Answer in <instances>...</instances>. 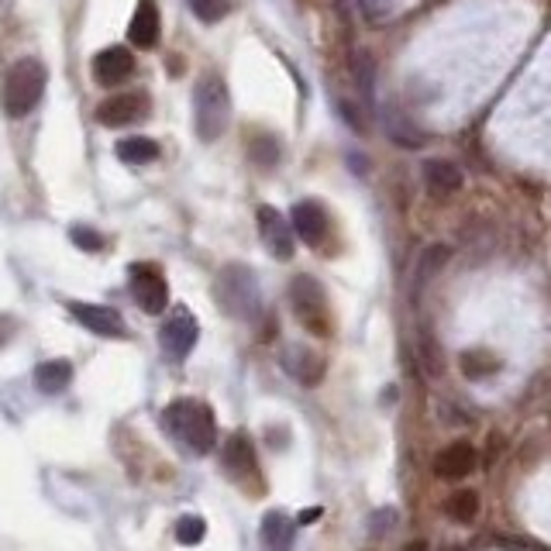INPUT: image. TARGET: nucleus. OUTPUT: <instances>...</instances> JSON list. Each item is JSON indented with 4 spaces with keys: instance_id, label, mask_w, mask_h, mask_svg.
<instances>
[{
    "instance_id": "obj_1",
    "label": "nucleus",
    "mask_w": 551,
    "mask_h": 551,
    "mask_svg": "<svg viewBox=\"0 0 551 551\" xmlns=\"http://www.w3.org/2000/svg\"><path fill=\"white\" fill-rule=\"evenodd\" d=\"M162 431L193 455H207L217 445L214 410L200 400H173L162 410Z\"/></svg>"
},
{
    "instance_id": "obj_2",
    "label": "nucleus",
    "mask_w": 551,
    "mask_h": 551,
    "mask_svg": "<svg viewBox=\"0 0 551 551\" xmlns=\"http://www.w3.org/2000/svg\"><path fill=\"white\" fill-rule=\"evenodd\" d=\"M231 121V97L228 87L217 73L200 76L193 87V128H197L200 142H217L228 131Z\"/></svg>"
},
{
    "instance_id": "obj_3",
    "label": "nucleus",
    "mask_w": 551,
    "mask_h": 551,
    "mask_svg": "<svg viewBox=\"0 0 551 551\" xmlns=\"http://www.w3.org/2000/svg\"><path fill=\"white\" fill-rule=\"evenodd\" d=\"M45 80H49V73L38 59L14 62L4 80V111L11 118H25V114L35 111V104L45 93Z\"/></svg>"
},
{
    "instance_id": "obj_4",
    "label": "nucleus",
    "mask_w": 551,
    "mask_h": 551,
    "mask_svg": "<svg viewBox=\"0 0 551 551\" xmlns=\"http://www.w3.org/2000/svg\"><path fill=\"white\" fill-rule=\"evenodd\" d=\"M217 304L224 307V314L242 317V321H252L259 317V286H255V276L248 266H224L221 276H217Z\"/></svg>"
},
{
    "instance_id": "obj_5",
    "label": "nucleus",
    "mask_w": 551,
    "mask_h": 551,
    "mask_svg": "<svg viewBox=\"0 0 551 551\" xmlns=\"http://www.w3.org/2000/svg\"><path fill=\"white\" fill-rule=\"evenodd\" d=\"M290 304L297 321L304 324L310 335H331V307L328 297H324L321 283L314 276H297L290 283Z\"/></svg>"
},
{
    "instance_id": "obj_6",
    "label": "nucleus",
    "mask_w": 551,
    "mask_h": 551,
    "mask_svg": "<svg viewBox=\"0 0 551 551\" xmlns=\"http://www.w3.org/2000/svg\"><path fill=\"white\" fill-rule=\"evenodd\" d=\"M224 472L242 486L245 493H262V479H259V459H255V448L248 441V434H231L228 445H224Z\"/></svg>"
},
{
    "instance_id": "obj_7",
    "label": "nucleus",
    "mask_w": 551,
    "mask_h": 551,
    "mask_svg": "<svg viewBox=\"0 0 551 551\" xmlns=\"http://www.w3.org/2000/svg\"><path fill=\"white\" fill-rule=\"evenodd\" d=\"M128 276H131V297H135V304L142 307L145 314H162V310L169 307V286L159 266L135 262V266L128 269Z\"/></svg>"
},
{
    "instance_id": "obj_8",
    "label": "nucleus",
    "mask_w": 551,
    "mask_h": 551,
    "mask_svg": "<svg viewBox=\"0 0 551 551\" xmlns=\"http://www.w3.org/2000/svg\"><path fill=\"white\" fill-rule=\"evenodd\" d=\"M197 338H200L197 317H193L186 307H173V314H169L166 324L159 328V345H162V352H166L169 359H176V362H183L186 355L193 352Z\"/></svg>"
},
{
    "instance_id": "obj_9",
    "label": "nucleus",
    "mask_w": 551,
    "mask_h": 551,
    "mask_svg": "<svg viewBox=\"0 0 551 551\" xmlns=\"http://www.w3.org/2000/svg\"><path fill=\"white\" fill-rule=\"evenodd\" d=\"M149 114V93L142 90H128L118 93V97H107L104 104L97 107V121L104 128H124V124H135Z\"/></svg>"
},
{
    "instance_id": "obj_10",
    "label": "nucleus",
    "mask_w": 551,
    "mask_h": 551,
    "mask_svg": "<svg viewBox=\"0 0 551 551\" xmlns=\"http://www.w3.org/2000/svg\"><path fill=\"white\" fill-rule=\"evenodd\" d=\"M259 235L273 259H293V224L276 207H259Z\"/></svg>"
},
{
    "instance_id": "obj_11",
    "label": "nucleus",
    "mask_w": 551,
    "mask_h": 551,
    "mask_svg": "<svg viewBox=\"0 0 551 551\" xmlns=\"http://www.w3.org/2000/svg\"><path fill=\"white\" fill-rule=\"evenodd\" d=\"M290 224H293V235L304 238L310 248H321L328 242V214H324V207L314 204V200H300L290 214Z\"/></svg>"
},
{
    "instance_id": "obj_12",
    "label": "nucleus",
    "mask_w": 551,
    "mask_h": 551,
    "mask_svg": "<svg viewBox=\"0 0 551 551\" xmlns=\"http://www.w3.org/2000/svg\"><path fill=\"white\" fill-rule=\"evenodd\" d=\"M279 362H283V369L304 386H317L324 379V359L307 345H286Z\"/></svg>"
},
{
    "instance_id": "obj_13",
    "label": "nucleus",
    "mask_w": 551,
    "mask_h": 551,
    "mask_svg": "<svg viewBox=\"0 0 551 551\" xmlns=\"http://www.w3.org/2000/svg\"><path fill=\"white\" fill-rule=\"evenodd\" d=\"M131 73H135V56L124 45H111L93 59V76H97L100 87H118Z\"/></svg>"
},
{
    "instance_id": "obj_14",
    "label": "nucleus",
    "mask_w": 551,
    "mask_h": 551,
    "mask_svg": "<svg viewBox=\"0 0 551 551\" xmlns=\"http://www.w3.org/2000/svg\"><path fill=\"white\" fill-rule=\"evenodd\" d=\"M69 314L90 328L93 335H104V338H121L124 335V317L114 307L104 304H69Z\"/></svg>"
},
{
    "instance_id": "obj_15",
    "label": "nucleus",
    "mask_w": 551,
    "mask_h": 551,
    "mask_svg": "<svg viewBox=\"0 0 551 551\" xmlns=\"http://www.w3.org/2000/svg\"><path fill=\"white\" fill-rule=\"evenodd\" d=\"M159 31H162L159 4H155V0H138L135 14H131V25H128L131 45H138V49H152V45L159 42Z\"/></svg>"
},
{
    "instance_id": "obj_16",
    "label": "nucleus",
    "mask_w": 551,
    "mask_h": 551,
    "mask_svg": "<svg viewBox=\"0 0 551 551\" xmlns=\"http://www.w3.org/2000/svg\"><path fill=\"white\" fill-rule=\"evenodd\" d=\"M462 169L448 159H428L424 162V186H428L431 197H452V193L462 190Z\"/></svg>"
},
{
    "instance_id": "obj_17",
    "label": "nucleus",
    "mask_w": 551,
    "mask_h": 551,
    "mask_svg": "<svg viewBox=\"0 0 551 551\" xmlns=\"http://www.w3.org/2000/svg\"><path fill=\"white\" fill-rule=\"evenodd\" d=\"M476 469V448L469 441H452L448 448H441V455L434 459V472L441 479H462Z\"/></svg>"
},
{
    "instance_id": "obj_18",
    "label": "nucleus",
    "mask_w": 551,
    "mask_h": 551,
    "mask_svg": "<svg viewBox=\"0 0 551 551\" xmlns=\"http://www.w3.org/2000/svg\"><path fill=\"white\" fill-rule=\"evenodd\" d=\"M293 538H297V524L283 510H269L262 517V545H266V551H290Z\"/></svg>"
},
{
    "instance_id": "obj_19",
    "label": "nucleus",
    "mask_w": 551,
    "mask_h": 551,
    "mask_svg": "<svg viewBox=\"0 0 551 551\" xmlns=\"http://www.w3.org/2000/svg\"><path fill=\"white\" fill-rule=\"evenodd\" d=\"M73 379V366H69L66 359H52V362H42V366L35 369V386L42 393H62V386Z\"/></svg>"
},
{
    "instance_id": "obj_20",
    "label": "nucleus",
    "mask_w": 551,
    "mask_h": 551,
    "mask_svg": "<svg viewBox=\"0 0 551 551\" xmlns=\"http://www.w3.org/2000/svg\"><path fill=\"white\" fill-rule=\"evenodd\" d=\"M114 152H118V159L128 162V166H145V162L159 159V145H155L152 138H124Z\"/></svg>"
},
{
    "instance_id": "obj_21",
    "label": "nucleus",
    "mask_w": 551,
    "mask_h": 551,
    "mask_svg": "<svg viewBox=\"0 0 551 551\" xmlns=\"http://www.w3.org/2000/svg\"><path fill=\"white\" fill-rule=\"evenodd\" d=\"M445 514L452 517V521H459V524H469V521H476V514H479V496L472 493V490H459V493H452L445 500Z\"/></svg>"
},
{
    "instance_id": "obj_22",
    "label": "nucleus",
    "mask_w": 551,
    "mask_h": 551,
    "mask_svg": "<svg viewBox=\"0 0 551 551\" xmlns=\"http://www.w3.org/2000/svg\"><path fill=\"white\" fill-rule=\"evenodd\" d=\"M496 369H500V362H496V355H490L486 348H472V352L462 355V372H465L469 379L493 376Z\"/></svg>"
},
{
    "instance_id": "obj_23",
    "label": "nucleus",
    "mask_w": 551,
    "mask_h": 551,
    "mask_svg": "<svg viewBox=\"0 0 551 551\" xmlns=\"http://www.w3.org/2000/svg\"><path fill=\"white\" fill-rule=\"evenodd\" d=\"M386 131H390L393 142H397V145H407V149H417V145L424 142L421 131H417L407 118H400V114H386Z\"/></svg>"
},
{
    "instance_id": "obj_24",
    "label": "nucleus",
    "mask_w": 551,
    "mask_h": 551,
    "mask_svg": "<svg viewBox=\"0 0 551 551\" xmlns=\"http://www.w3.org/2000/svg\"><path fill=\"white\" fill-rule=\"evenodd\" d=\"M448 262V248L445 245H434L428 248V252L421 255V266H417V273H414V290H421L424 283H428V276L438 273L441 266Z\"/></svg>"
},
{
    "instance_id": "obj_25",
    "label": "nucleus",
    "mask_w": 551,
    "mask_h": 551,
    "mask_svg": "<svg viewBox=\"0 0 551 551\" xmlns=\"http://www.w3.org/2000/svg\"><path fill=\"white\" fill-rule=\"evenodd\" d=\"M204 534H207L204 517L186 514V517L176 521V541H180V545H200V541H204Z\"/></svg>"
},
{
    "instance_id": "obj_26",
    "label": "nucleus",
    "mask_w": 551,
    "mask_h": 551,
    "mask_svg": "<svg viewBox=\"0 0 551 551\" xmlns=\"http://www.w3.org/2000/svg\"><path fill=\"white\" fill-rule=\"evenodd\" d=\"M186 4H190V11L197 14L200 21H207V25H217V21L231 11V0H186Z\"/></svg>"
},
{
    "instance_id": "obj_27",
    "label": "nucleus",
    "mask_w": 551,
    "mask_h": 551,
    "mask_svg": "<svg viewBox=\"0 0 551 551\" xmlns=\"http://www.w3.org/2000/svg\"><path fill=\"white\" fill-rule=\"evenodd\" d=\"M252 159L259 162V166H276V159H279L276 138H269V135L255 138V142H252Z\"/></svg>"
},
{
    "instance_id": "obj_28",
    "label": "nucleus",
    "mask_w": 551,
    "mask_h": 551,
    "mask_svg": "<svg viewBox=\"0 0 551 551\" xmlns=\"http://www.w3.org/2000/svg\"><path fill=\"white\" fill-rule=\"evenodd\" d=\"M73 242L83 248V252H100L107 242H104V235L100 231H93V228H73Z\"/></svg>"
},
{
    "instance_id": "obj_29",
    "label": "nucleus",
    "mask_w": 551,
    "mask_h": 551,
    "mask_svg": "<svg viewBox=\"0 0 551 551\" xmlns=\"http://www.w3.org/2000/svg\"><path fill=\"white\" fill-rule=\"evenodd\" d=\"M11 335H14V321H11V317L0 314V348H4L7 341H11Z\"/></svg>"
},
{
    "instance_id": "obj_30",
    "label": "nucleus",
    "mask_w": 551,
    "mask_h": 551,
    "mask_svg": "<svg viewBox=\"0 0 551 551\" xmlns=\"http://www.w3.org/2000/svg\"><path fill=\"white\" fill-rule=\"evenodd\" d=\"M403 551H428V545H424V541H410V545Z\"/></svg>"
}]
</instances>
